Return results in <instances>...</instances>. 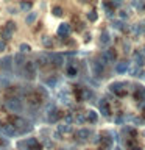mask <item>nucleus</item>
Masks as SVG:
<instances>
[{"label":"nucleus","instance_id":"obj_1","mask_svg":"<svg viewBox=\"0 0 145 150\" xmlns=\"http://www.w3.org/2000/svg\"><path fill=\"white\" fill-rule=\"evenodd\" d=\"M11 124L17 128V131H19V134H25V133H28V131H31V124L28 120H25L23 117H11Z\"/></svg>","mask_w":145,"mask_h":150},{"label":"nucleus","instance_id":"obj_2","mask_svg":"<svg viewBox=\"0 0 145 150\" xmlns=\"http://www.w3.org/2000/svg\"><path fill=\"white\" fill-rule=\"evenodd\" d=\"M5 105L9 111L13 112H20L22 111V100L20 97H8L6 100H5Z\"/></svg>","mask_w":145,"mask_h":150},{"label":"nucleus","instance_id":"obj_3","mask_svg":"<svg viewBox=\"0 0 145 150\" xmlns=\"http://www.w3.org/2000/svg\"><path fill=\"white\" fill-rule=\"evenodd\" d=\"M22 72H23V77L27 80H33L36 77V64L33 61H27L22 67Z\"/></svg>","mask_w":145,"mask_h":150},{"label":"nucleus","instance_id":"obj_4","mask_svg":"<svg viewBox=\"0 0 145 150\" xmlns=\"http://www.w3.org/2000/svg\"><path fill=\"white\" fill-rule=\"evenodd\" d=\"M92 74L97 78H103L105 77V63L101 59H95L92 61Z\"/></svg>","mask_w":145,"mask_h":150},{"label":"nucleus","instance_id":"obj_5","mask_svg":"<svg viewBox=\"0 0 145 150\" xmlns=\"http://www.w3.org/2000/svg\"><path fill=\"white\" fill-rule=\"evenodd\" d=\"M123 86H125V83L114 81V83L109 84V91H111L112 94H115V96H119V97H123L125 94H126V89H125Z\"/></svg>","mask_w":145,"mask_h":150},{"label":"nucleus","instance_id":"obj_6","mask_svg":"<svg viewBox=\"0 0 145 150\" xmlns=\"http://www.w3.org/2000/svg\"><path fill=\"white\" fill-rule=\"evenodd\" d=\"M59 112H61V111H58V108L50 106L49 110L45 111V114H47V120H49L50 124H56V122H58V119L61 117Z\"/></svg>","mask_w":145,"mask_h":150},{"label":"nucleus","instance_id":"obj_7","mask_svg":"<svg viewBox=\"0 0 145 150\" xmlns=\"http://www.w3.org/2000/svg\"><path fill=\"white\" fill-rule=\"evenodd\" d=\"M117 59V53H115V50L114 49H108L105 53L101 55V61L103 63H114V61Z\"/></svg>","mask_w":145,"mask_h":150},{"label":"nucleus","instance_id":"obj_8","mask_svg":"<svg viewBox=\"0 0 145 150\" xmlns=\"http://www.w3.org/2000/svg\"><path fill=\"white\" fill-rule=\"evenodd\" d=\"M98 110H100V112L105 117L111 116V106H109V103H108L106 98H101V100L98 102Z\"/></svg>","mask_w":145,"mask_h":150},{"label":"nucleus","instance_id":"obj_9","mask_svg":"<svg viewBox=\"0 0 145 150\" xmlns=\"http://www.w3.org/2000/svg\"><path fill=\"white\" fill-rule=\"evenodd\" d=\"M133 59L134 63L139 66V67H142V66H145V53L140 50H134L133 52Z\"/></svg>","mask_w":145,"mask_h":150},{"label":"nucleus","instance_id":"obj_10","mask_svg":"<svg viewBox=\"0 0 145 150\" xmlns=\"http://www.w3.org/2000/svg\"><path fill=\"white\" fill-rule=\"evenodd\" d=\"M25 150H41V144L36 138H28L25 139Z\"/></svg>","mask_w":145,"mask_h":150},{"label":"nucleus","instance_id":"obj_11","mask_svg":"<svg viewBox=\"0 0 145 150\" xmlns=\"http://www.w3.org/2000/svg\"><path fill=\"white\" fill-rule=\"evenodd\" d=\"M2 131H3L6 136H9V138H13V136H17V134H19L17 128H16L13 124H5V125L2 127Z\"/></svg>","mask_w":145,"mask_h":150},{"label":"nucleus","instance_id":"obj_12","mask_svg":"<svg viewBox=\"0 0 145 150\" xmlns=\"http://www.w3.org/2000/svg\"><path fill=\"white\" fill-rule=\"evenodd\" d=\"M49 61L50 63H53L55 66H63L64 64V58H63V55L61 53H49Z\"/></svg>","mask_w":145,"mask_h":150},{"label":"nucleus","instance_id":"obj_13","mask_svg":"<svg viewBox=\"0 0 145 150\" xmlns=\"http://www.w3.org/2000/svg\"><path fill=\"white\" fill-rule=\"evenodd\" d=\"M134 97L137 98L139 102H145V88L136 84V86H134Z\"/></svg>","mask_w":145,"mask_h":150},{"label":"nucleus","instance_id":"obj_14","mask_svg":"<svg viewBox=\"0 0 145 150\" xmlns=\"http://www.w3.org/2000/svg\"><path fill=\"white\" fill-rule=\"evenodd\" d=\"M56 33H58L59 38H65L70 33V25H69V23H61V25L58 27V31H56Z\"/></svg>","mask_w":145,"mask_h":150},{"label":"nucleus","instance_id":"obj_15","mask_svg":"<svg viewBox=\"0 0 145 150\" xmlns=\"http://www.w3.org/2000/svg\"><path fill=\"white\" fill-rule=\"evenodd\" d=\"M13 33H14V31L11 30V28H8L6 25H5V27L2 28V30H0V38H2L3 41H8V39H11Z\"/></svg>","mask_w":145,"mask_h":150},{"label":"nucleus","instance_id":"obj_16","mask_svg":"<svg viewBox=\"0 0 145 150\" xmlns=\"http://www.w3.org/2000/svg\"><path fill=\"white\" fill-rule=\"evenodd\" d=\"M0 67H3L5 70L11 69L13 67V58H11V56H5V58L0 59Z\"/></svg>","mask_w":145,"mask_h":150},{"label":"nucleus","instance_id":"obj_17","mask_svg":"<svg viewBox=\"0 0 145 150\" xmlns=\"http://www.w3.org/2000/svg\"><path fill=\"white\" fill-rule=\"evenodd\" d=\"M13 59H14V64H16V66H19V67H20V66L23 67V64L27 63V61H25V56H23V53H22V52H19V53H16V55H14V56H13Z\"/></svg>","mask_w":145,"mask_h":150},{"label":"nucleus","instance_id":"obj_18","mask_svg":"<svg viewBox=\"0 0 145 150\" xmlns=\"http://www.w3.org/2000/svg\"><path fill=\"white\" fill-rule=\"evenodd\" d=\"M75 134H77V138H78V139L86 141L89 136H92V131H91V130H87V128H83V130H78Z\"/></svg>","mask_w":145,"mask_h":150},{"label":"nucleus","instance_id":"obj_19","mask_svg":"<svg viewBox=\"0 0 145 150\" xmlns=\"http://www.w3.org/2000/svg\"><path fill=\"white\" fill-rule=\"evenodd\" d=\"M109 42H111V35H109L106 30H103L101 35H100V44H101L103 47H106Z\"/></svg>","mask_w":145,"mask_h":150},{"label":"nucleus","instance_id":"obj_20","mask_svg":"<svg viewBox=\"0 0 145 150\" xmlns=\"http://www.w3.org/2000/svg\"><path fill=\"white\" fill-rule=\"evenodd\" d=\"M128 70V63L126 61H120V63L115 64V72L117 74H125Z\"/></svg>","mask_w":145,"mask_h":150},{"label":"nucleus","instance_id":"obj_21","mask_svg":"<svg viewBox=\"0 0 145 150\" xmlns=\"http://www.w3.org/2000/svg\"><path fill=\"white\" fill-rule=\"evenodd\" d=\"M86 119H87V122L89 124H97V120H98V116H97V112L95 111H87L86 112Z\"/></svg>","mask_w":145,"mask_h":150},{"label":"nucleus","instance_id":"obj_22","mask_svg":"<svg viewBox=\"0 0 145 150\" xmlns=\"http://www.w3.org/2000/svg\"><path fill=\"white\" fill-rule=\"evenodd\" d=\"M100 142L103 144V147H106V149H111V145H112V138H111V136L109 134H105V136H103V138L100 139Z\"/></svg>","mask_w":145,"mask_h":150},{"label":"nucleus","instance_id":"obj_23","mask_svg":"<svg viewBox=\"0 0 145 150\" xmlns=\"http://www.w3.org/2000/svg\"><path fill=\"white\" fill-rule=\"evenodd\" d=\"M33 8V3L30 0H20V9L22 11H31Z\"/></svg>","mask_w":145,"mask_h":150},{"label":"nucleus","instance_id":"obj_24","mask_svg":"<svg viewBox=\"0 0 145 150\" xmlns=\"http://www.w3.org/2000/svg\"><path fill=\"white\" fill-rule=\"evenodd\" d=\"M103 8H105V13L108 17H112V14H114V11H112V6L109 5V2H105L103 3Z\"/></svg>","mask_w":145,"mask_h":150},{"label":"nucleus","instance_id":"obj_25","mask_svg":"<svg viewBox=\"0 0 145 150\" xmlns=\"http://www.w3.org/2000/svg\"><path fill=\"white\" fill-rule=\"evenodd\" d=\"M58 131H59L61 134H65V133H70L72 128H70L67 124H64V125H58Z\"/></svg>","mask_w":145,"mask_h":150},{"label":"nucleus","instance_id":"obj_26","mask_svg":"<svg viewBox=\"0 0 145 150\" xmlns=\"http://www.w3.org/2000/svg\"><path fill=\"white\" fill-rule=\"evenodd\" d=\"M42 45L47 47V49H51V47H53V41H51L49 36H44L42 38Z\"/></svg>","mask_w":145,"mask_h":150},{"label":"nucleus","instance_id":"obj_27","mask_svg":"<svg viewBox=\"0 0 145 150\" xmlns=\"http://www.w3.org/2000/svg\"><path fill=\"white\" fill-rule=\"evenodd\" d=\"M36 19H37V14H36V13H30V14H28V16H27V19H25V22L28 23V25H31V23L34 22Z\"/></svg>","mask_w":145,"mask_h":150},{"label":"nucleus","instance_id":"obj_28","mask_svg":"<svg viewBox=\"0 0 145 150\" xmlns=\"http://www.w3.org/2000/svg\"><path fill=\"white\" fill-rule=\"evenodd\" d=\"M58 98H61V102L65 103V105L69 103V96H67V92H64V91L58 92Z\"/></svg>","mask_w":145,"mask_h":150},{"label":"nucleus","instance_id":"obj_29","mask_svg":"<svg viewBox=\"0 0 145 150\" xmlns=\"http://www.w3.org/2000/svg\"><path fill=\"white\" fill-rule=\"evenodd\" d=\"M67 77H70V78L77 77V67L75 66H69L67 67Z\"/></svg>","mask_w":145,"mask_h":150},{"label":"nucleus","instance_id":"obj_30","mask_svg":"<svg viewBox=\"0 0 145 150\" xmlns=\"http://www.w3.org/2000/svg\"><path fill=\"white\" fill-rule=\"evenodd\" d=\"M112 25H114V27L117 28V30H123V31L128 30V28L125 27V23L122 22V21H114V23H112Z\"/></svg>","mask_w":145,"mask_h":150},{"label":"nucleus","instance_id":"obj_31","mask_svg":"<svg viewBox=\"0 0 145 150\" xmlns=\"http://www.w3.org/2000/svg\"><path fill=\"white\" fill-rule=\"evenodd\" d=\"M47 61H49V55H39V56H37V61H36V63L37 64H41V66H44V64H47Z\"/></svg>","mask_w":145,"mask_h":150},{"label":"nucleus","instance_id":"obj_32","mask_svg":"<svg viewBox=\"0 0 145 150\" xmlns=\"http://www.w3.org/2000/svg\"><path fill=\"white\" fill-rule=\"evenodd\" d=\"M128 147H130V150H142V147L139 144H136L134 141H128Z\"/></svg>","mask_w":145,"mask_h":150},{"label":"nucleus","instance_id":"obj_33","mask_svg":"<svg viewBox=\"0 0 145 150\" xmlns=\"http://www.w3.org/2000/svg\"><path fill=\"white\" fill-rule=\"evenodd\" d=\"M109 2V5L112 8H120V5L123 3V0H108Z\"/></svg>","mask_w":145,"mask_h":150},{"label":"nucleus","instance_id":"obj_34","mask_svg":"<svg viewBox=\"0 0 145 150\" xmlns=\"http://www.w3.org/2000/svg\"><path fill=\"white\" fill-rule=\"evenodd\" d=\"M45 83L49 84L50 88H55V86H56V83H58V78H56V77H51V78H49V80H47Z\"/></svg>","mask_w":145,"mask_h":150},{"label":"nucleus","instance_id":"obj_35","mask_svg":"<svg viewBox=\"0 0 145 150\" xmlns=\"http://www.w3.org/2000/svg\"><path fill=\"white\" fill-rule=\"evenodd\" d=\"M97 17H98V16H97V13H95V11H89V13H87V19H89L91 22H95V21H97Z\"/></svg>","mask_w":145,"mask_h":150},{"label":"nucleus","instance_id":"obj_36","mask_svg":"<svg viewBox=\"0 0 145 150\" xmlns=\"http://www.w3.org/2000/svg\"><path fill=\"white\" fill-rule=\"evenodd\" d=\"M19 50H20L22 53H28V52L31 50V47L28 45V44H20V47H19Z\"/></svg>","mask_w":145,"mask_h":150},{"label":"nucleus","instance_id":"obj_37","mask_svg":"<svg viewBox=\"0 0 145 150\" xmlns=\"http://www.w3.org/2000/svg\"><path fill=\"white\" fill-rule=\"evenodd\" d=\"M130 72H131V75H134V77H140V75H142V72H140V69H139V66H137V67L130 69Z\"/></svg>","mask_w":145,"mask_h":150},{"label":"nucleus","instance_id":"obj_38","mask_svg":"<svg viewBox=\"0 0 145 150\" xmlns=\"http://www.w3.org/2000/svg\"><path fill=\"white\" fill-rule=\"evenodd\" d=\"M53 14H55L56 17H61V16L64 14V13H63V8H61V6H55V8H53Z\"/></svg>","mask_w":145,"mask_h":150},{"label":"nucleus","instance_id":"obj_39","mask_svg":"<svg viewBox=\"0 0 145 150\" xmlns=\"http://www.w3.org/2000/svg\"><path fill=\"white\" fill-rule=\"evenodd\" d=\"M86 120H87L86 116H83V114H78V116H77V122H78V124H84Z\"/></svg>","mask_w":145,"mask_h":150},{"label":"nucleus","instance_id":"obj_40","mask_svg":"<svg viewBox=\"0 0 145 150\" xmlns=\"http://www.w3.org/2000/svg\"><path fill=\"white\" fill-rule=\"evenodd\" d=\"M6 27L11 28L13 31H16V23H14V22H6Z\"/></svg>","mask_w":145,"mask_h":150},{"label":"nucleus","instance_id":"obj_41","mask_svg":"<svg viewBox=\"0 0 145 150\" xmlns=\"http://www.w3.org/2000/svg\"><path fill=\"white\" fill-rule=\"evenodd\" d=\"M5 47H6L5 41H3V39H0V52H3V50H5Z\"/></svg>","mask_w":145,"mask_h":150},{"label":"nucleus","instance_id":"obj_42","mask_svg":"<svg viewBox=\"0 0 145 150\" xmlns=\"http://www.w3.org/2000/svg\"><path fill=\"white\" fill-rule=\"evenodd\" d=\"M72 120H73V117L70 116V114H67V116H65V122H67V124H69V122H72Z\"/></svg>","mask_w":145,"mask_h":150},{"label":"nucleus","instance_id":"obj_43","mask_svg":"<svg viewBox=\"0 0 145 150\" xmlns=\"http://www.w3.org/2000/svg\"><path fill=\"white\" fill-rule=\"evenodd\" d=\"M120 17H122V19H126L128 16H126V13H125V11H120Z\"/></svg>","mask_w":145,"mask_h":150},{"label":"nucleus","instance_id":"obj_44","mask_svg":"<svg viewBox=\"0 0 145 150\" xmlns=\"http://www.w3.org/2000/svg\"><path fill=\"white\" fill-rule=\"evenodd\" d=\"M0 144H2V145H6L8 142H6V141H5V139H2V138H0Z\"/></svg>","mask_w":145,"mask_h":150},{"label":"nucleus","instance_id":"obj_45","mask_svg":"<svg viewBox=\"0 0 145 150\" xmlns=\"http://www.w3.org/2000/svg\"><path fill=\"white\" fill-rule=\"evenodd\" d=\"M140 77H142V78L145 80V72H142V75H140Z\"/></svg>","mask_w":145,"mask_h":150},{"label":"nucleus","instance_id":"obj_46","mask_svg":"<svg viewBox=\"0 0 145 150\" xmlns=\"http://www.w3.org/2000/svg\"><path fill=\"white\" fill-rule=\"evenodd\" d=\"M80 2H81V3H86V2H87V0H80Z\"/></svg>","mask_w":145,"mask_h":150},{"label":"nucleus","instance_id":"obj_47","mask_svg":"<svg viewBox=\"0 0 145 150\" xmlns=\"http://www.w3.org/2000/svg\"><path fill=\"white\" fill-rule=\"evenodd\" d=\"M101 150H111V149H106V147H103V149H101Z\"/></svg>","mask_w":145,"mask_h":150},{"label":"nucleus","instance_id":"obj_48","mask_svg":"<svg viewBox=\"0 0 145 150\" xmlns=\"http://www.w3.org/2000/svg\"><path fill=\"white\" fill-rule=\"evenodd\" d=\"M117 150H120V149H117Z\"/></svg>","mask_w":145,"mask_h":150}]
</instances>
